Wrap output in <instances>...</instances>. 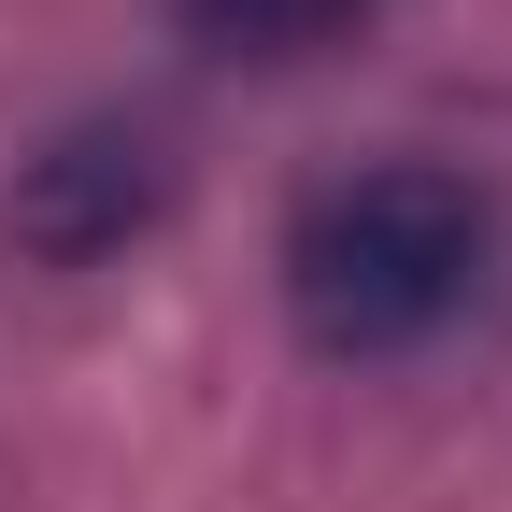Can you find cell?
<instances>
[{
    "mask_svg": "<svg viewBox=\"0 0 512 512\" xmlns=\"http://www.w3.org/2000/svg\"><path fill=\"white\" fill-rule=\"evenodd\" d=\"M498 271V200L441 157H370L328 171L285 214V313L313 356L342 370H399L441 328H470V299Z\"/></svg>",
    "mask_w": 512,
    "mask_h": 512,
    "instance_id": "1",
    "label": "cell"
},
{
    "mask_svg": "<svg viewBox=\"0 0 512 512\" xmlns=\"http://www.w3.org/2000/svg\"><path fill=\"white\" fill-rule=\"evenodd\" d=\"M157 214H171V157L143 114H86L15 171V256H43V271H114Z\"/></svg>",
    "mask_w": 512,
    "mask_h": 512,
    "instance_id": "2",
    "label": "cell"
},
{
    "mask_svg": "<svg viewBox=\"0 0 512 512\" xmlns=\"http://www.w3.org/2000/svg\"><path fill=\"white\" fill-rule=\"evenodd\" d=\"M171 15H185V43H200V57H242V72H299V57L356 43L384 0H171Z\"/></svg>",
    "mask_w": 512,
    "mask_h": 512,
    "instance_id": "3",
    "label": "cell"
}]
</instances>
